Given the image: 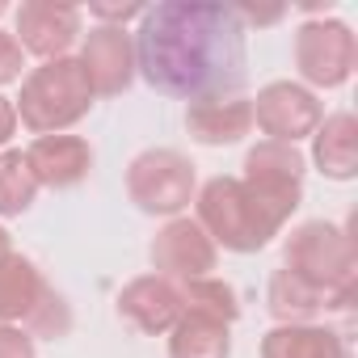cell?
Masks as SVG:
<instances>
[{
    "label": "cell",
    "mask_w": 358,
    "mask_h": 358,
    "mask_svg": "<svg viewBox=\"0 0 358 358\" xmlns=\"http://www.w3.org/2000/svg\"><path fill=\"white\" fill-rule=\"evenodd\" d=\"M139 76L164 97H236L245 85L249 51L245 22L232 5L207 0H164L139 13V30L131 38Z\"/></svg>",
    "instance_id": "1"
},
{
    "label": "cell",
    "mask_w": 358,
    "mask_h": 358,
    "mask_svg": "<svg viewBox=\"0 0 358 358\" xmlns=\"http://www.w3.org/2000/svg\"><path fill=\"white\" fill-rule=\"evenodd\" d=\"M93 80L85 72L80 59H47L43 68H34L22 85L17 97V118L34 131V135H59L64 127L80 122L93 110Z\"/></svg>",
    "instance_id": "2"
},
{
    "label": "cell",
    "mask_w": 358,
    "mask_h": 358,
    "mask_svg": "<svg viewBox=\"0 0 358 358\" xmlns=\"http://www.w3.org/2000/svg\"><path fill=\"white\" fill-rule=\"evenodd\" d=\"M199 228L232 253H257L282 224L245 190L241 177H211L199 194Z\"/></svg>",
    "instance_id": "3"
},
{
    "label": "cell",
    "mask_w": 358,
    "mask_h": 358,
    "mask_svg": "<svg viewBox=\"0 0 358 358\" xmlns=\"http://www.w3.org/2000/svg\"><path fill=\"white\" fill-rule=\"evenodd\" d=\"M287 270L295 278H303L308 287L337 295L345 303H354V274H358V257L354 245L341 228L316 220L303 224L287 236Z\"/></svg>",
    "instance_id": "4"
},
{
    "label": "cell",
    "mask_w": 358,
    "mask_h": 358,
    "mask_svg": "<svg viewBox=\"0 0 358 358\" xmlns=\"http://www.w3.org/2000/svg\"><path fill=\"white\" fill-rule=\"evenodd\" d=\"M17 320L34 337H51V341L72 329V312L64 295L47 287V278L30 257L9 253L0 262V324H17Z\"/></svg>",
    "instance_id": "5"
},
{
    "label": "cell",
    "mask_w": 358,
    "mask_h": 358,
    "mask_svg": "<svg viewBox=\"0 0 358 358\" xmlns=\"http://www.w3.org/2000/svg\"><path fill=\"white\" fill-rule=\"evenodd\" d=\"M127 194L148 215H177L194 199V164L173 148L139 152L127 169Z\"/></svg>",
    "instance_id": "6"
},
{
    "label": "cell",
    "mask_w": 358,
    "mask_h": 358,
    "mask_svg": "<svg viewBox=\"0 0 358 358\" xmlns=\"http://www.w3.org/2000/svg\"><path fill=\"white\" fill-rule=\"evenodd\" d=\"M241 182L278 224H287V215L303 199V156L295 152V143L266 139L245 156V177Z\"/></svg>",
    "instance_id": "7"
},
{
    "label": "cell",
    "mask_w": 358,
    "mask_h": 358,
    "mask_svg": "<svg viewBox=\"0 0 358 358\" xmlns=\"http://www.w3.org/2000/svg\"><path fill=\"white\" fill-rule=\"evenodd\" d=\"M295 64L303 80L337 89L354 72V34L345 22H308L295 34Z\"/></svg>",
    "instance_id": "8"
},
{
    "label": "cell",
    "mask_w": 358,
    "mask_h": 358,
    "mask_svg": "<svg viewBox=\"0 0 358 358\" xmlns=\"http://www.w3.org/2000/svg\"><path fill=\"white\" fill-rule=\"evenodd\" d=\"M253 127H262L274 143H295L320 127V101L291 80H274L253 101Z\"/></svg>",
    "instance_id": "9"
},
{
    "label": "cell",
    "mask_w": 358,
    "mask_h": 358,
    "mask_svg": "<svg viewBox=\"0 0 358 358\" xmlns=\"http://www.w3.org/2000/svg\"><path fill=\"white\" fill-rule=\"evenodd\" d=\"M152 266L160 278H207L215 270V241L199 228V220H173L156 241H152Z\"/></svg>",
    "instance_id": "10"
},
{
    "label": "cell",
    "mask_w": 358,
    "mask_h": 358,
    "mask_svg": "<svg viewBox=\"0 0 358 358\" xmlns=\"http://www.w3.org/2000/svg\"><path fill=\"white\" fill-rule=\"evenodd\" d=\"M186 312V299H182V287L160 278V274H143L135 282H127V291L118 295V316L127 324H135L139 333L148 337H160L169 333Z\"/></svg>",
    "instance_id": "11"
},
{
    "label": "cell",
    "mask_w": 358,
    "mask_h": 358,
    "mask_svg": "<svg viewBox=\"0 0 358 358\" xmlns=\"http://www.w3.org/2000/svg\"><path fill=\"white\" fill-rule=\"evenodd\" d=\"M80 34V9L72 5H47V0H30L17 9V47L43 59H64L68 47Z\"/></svg>",
    "instance_id": "12"
},
{
    "label": "cell",
    "mask_w": 358,
    "mask_h": 358,
    "mask_svg": "<svg viewBox=\"0 0 358 358\" xmlns=\"http://www.w3.org/2000/svg\"><path fill=\"white\" fill-rule=\"evenodd\" d=\"M89 80H93V93H122L135 76V47H131V34L122 26H97L89 30L85 38V55H80Z\"/></svg>",
    "instance_id": "13"
},
{
    "label": "cell",
    "mask_w": 358,
    "mask_h": 358,
    "mask_svg": "<svg viewBox=\"0 0 358 358\" xmlns=\"http://www.w3.org/2000/svg\"><path fill=\"white\" fill-rule=\"evenodd\" d=\"M26 164L38 186L68 190L93 169V148L80 135H38L26 148Z\"/></svg>",
    "instance_id": "14"
},
{
    "label": "cell",
    "mask_w": 358,
    "mask_h": 358,
    "mask_svg": "<svg viewBox=\"0 0 358 358\" xmlns=\"http://www.w3.org/2000/svg\"><path fill=\"white\" fill-rule=\"evenodd\" d=\"M186 127L199 143H236L241 135L253 131V101L245 97H207L186 110Z\"/></svg>",
    "instance_id": "15"
},
{
    "label": "cell",
    "mask_w": 358,
    "mask_h": 358,
    "mask_svg": "<svg viewBox=\"0 0 358 358\" xmlns=\"http://www.w3.org/2000/svg\"><path fill=\"white\" fill-rule=\"evenodd\" d=\"M350 303L337 299V295H324L316 287H308L303 278H295L291 270H278L270 278V312L282 320V324H303L320 312H345Z\"/></svg>",
    "instance_id": "16"
},
{
    "label": "cell",
    "mask_w": 358,
    "mask_h": 358,
    "mask_svg": "<svg viewBox=\"0 0 358 358\" xmlns=\"http://www.w3.org/2000/svg\"><path fill=\"white\" fill-rule=\"evenodd\" d=\"M262 358H350L341 333L320 324H278L262 341Z\"/></svg>",
    "instance_id": "17"
},
{
    "label": "cell",
    "mask_w": 358,
    "mask_h": 358,
    "mask_svg": "<svg viewBox=\"0 0 358 358\" xmlns=\"http://www.w3.org/2000/svg\"><path fill=\"white\" fill-rule=\"evenodd\" d=\"M169 358H228L232 354V337H228V324L207 316V312H182L169 329Z\"/></svg>",
    "instance_id": "18"
},
{
    "label": "cell",
    "mask_w": 358,
    "mask_h": 358,
    "mask_svg": "<svg viewBox=\"0 0 358 358\" xmlns=\"http://www.w3.org/2000/svg\"><path fill=\"white\" fill-rule=\"evenodd\" d=\"M316 164L324 177L333 182H350L358 173V127H354V114H333L324 118V127L316 131Z\"/></svg>",
    "instance_id": "19"
},
{
    "label": "cell",
    "mask_w": 358,
    "mask_h": 358,
    "mask_svg": "<svg viewBox=\"0 0 358 358\" xmlns=\"http://www.w3.org/2000/svg\"><path fill=\"white\" fill-rule=\"evenodd\" d=\"M34 194H38V182L26 164V152H5L0 156V215L30 211Z\"/></svg>",
    "instance_id": "20"
},
{
    "label": "cell",
    "mask_w": 358,
    "mask_h": 358,
    "mask_svg": "<svg viewBox=\"0 0 358 358\" xmlns=\"http://www.w3.org/2000/svg\"><path fill=\"white\" fill-rule=\"evenodd\" d=\"M182 299H186L190 312H207V316H215V320H224V324H232V320L241 316L236 291H232L224 278H211V274L182 282Z\"/></svg>",
    "instance_id": "21"
},
{
    "label": "cell",
    "mask_w": 358,
    "mask_h": 358,
    "mask_svg": "<svg viewBox=\"0 0 358 358\" xmlns=\"http://www.w3.org/2000/svg\"><path fill=\"white\" fill-rule=\"evenodd\" d=\"M22 59H26V51L17 47V38L0 30V85H13L22 76Z\"/></svg>",
    "instance_id": "22"
},
{
    "label": "cell",
    "mask_w": 358,
    "mask_h": 358,
    "mask_svg": "<svg viewBox=\"0 0 358 358\" xmlns=\"http://www.w3.org/2000/svg\"><path fill=\"white\" fill-rule=\"evenodd\" d=\"M0 358H34L30 333H22L13 324H0Z\"/></svg>",
    "instance_id": "23"
},
{
    "label": "cell",
    "mask_w": 358,
    "mask_h": 358,
    "mask_svg": "<svg viewBox=\"0 0 358 358\" xmlns=\"http://www.w3.org/2000/svg\"><path fill=\"white\" fill-rule=\"evenodd\" d=\"M143 9H148V5H93L89 13H93V17H101L106 26H122L127 17H139Z\"/></svg>",
    "instance_id": "24"
},
{
    "label": "cell",
    "mask_w": 358,
    "mask_h": 358,
    "mask_svg": "<svg viewBox=\"0 0 358 358\" xmlns=\"http://www.w3.org/2000/svg\"><path fill=\"white\" fill-rule=\"evenodd\" d=\"M13 131H17V110H13V101L0 97V148L13 139Z\"/></svg>",
    "instance_id": "25"
},
{
    "label": "cell",
    "mask_w": 358,
    "mask_h": 358,
    "mask_svg": "<svg viewBox=\"0 0 358 358\" xmlns=\"http://www.w3.org/2000/svg\"><path fill=\"white\" fill-rule=\"evenodd\" d=\"M9 253H13V249H9V232H5V228H0V262H5Z\"/></svg>",
    "instance_id": "26"
},
{
    "label": "cell",
    "mask_w": 358,
    "mask_h": 358,
    "mask_svg": "<svg viewBox=\"0 0 358 358\" xmlns=\"http://www.w3.org/2000/svg\"><path fill=\"white\" fill-rule=\"evenodd\" d=\"M0 13H5V5H0Z\"/></svg>",
    "instance_id": "27"
}]
</instances>
